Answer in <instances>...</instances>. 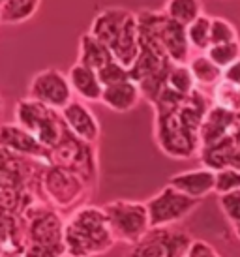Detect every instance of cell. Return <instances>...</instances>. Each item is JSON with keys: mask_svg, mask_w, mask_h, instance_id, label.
<instances>
[{"mask_svg": "<svg viewBox=\"0 0 240 257\" xmlns=\"http://www.w3.org/2000/svg\"><path fill=\"white\" fill-rule=\"evenodd\" d=\"M42 0H0V23L23 25L30 21L40 10Z\"/></svg>", "mask_w": 240, "mask_h": 257, "instance_id": "obj_20", "label": "cell"}, {"mask_svg": "<svg viewBox=\"0 0 240 257\" xmlns=\"http://www.w3.org/2000/svg\"><path fill=\"white\" fill-rule=\"evenodd\" d=\"M188 257H221L218 251L212 248L210 244H206L205 240H193Z\"/></svg>", "mask_w": 240, "mask_h": 257, "instance_id": "obj_30", "label": "cell"}, {"mask_svg": "<svg viewBox=\"0 0 240 257\" xmlns=\"http://www.w3.org/2000/svg\"><path fill=\"white\" fill-rule=\"evenodd\" d=\"M223 79L234 85H240V60H236L234 64H231L227 70H223Z\"/></svg>", "mask_w": 240, "mask_h": 257, "instance_id": "obj_31", "label": "cell"}, {"mask_svg": "<svg viewBox=\"0 0 240 257\" xmlns=\"http://www.w3.org/2000/svg\"><path fill=\"white\" fill-rule=\"evenodd\" d=\"M116 242L134 246L152 229L145 201L114 199L103 205Z\"/></svg>", "mask_w": 240, "mask_h": 257, "instance_id": "obj_7", "label": "cell"}, {"mask_svg": "<svg viewBox=\"0 0 240 257\" xmlns=\"http://www.w3.org/2000/svg\"><path fill=\"white\" fill-rule=\"evenodd\" d=\"M193 238L188 231L171 227H152L134 246H130L126 257H188Z\"/></svg>", "mask_w": 240, "mask_h": 257, "instance_id": "obj_9", "label": "cell"}, {"mask_svg": "<svg viewBox=\"0 0 240 257\" xmlns=\"http://www.w3.org/2000/svg\"><path fill=\"white\" fill-rule=\"evenodd\" d=\"M73 88L68 79V73H62L57 68H47L38 72L30 79L29 96L30 100H36L51 109L62 111L66 105H70L73 98Z\"/></svg>", "mask_w": 240, "mask_h": 257, "instance_id": "obj_11", "label": "cell"}, {"mask_svg": "<svg viewBox=\"0 0 240 257\" xmlns=\"http://www.w3.org/2000/svg\"><path fill=\"white\" fill-rule=\"evenodd\" d=\"M233 137H234V141L240 145V116H238V122H236V126H234V130H233Z\"/></svg>", "mask_w": 240, "mask_h": 257, "instance_id": "obj_33", "label": "cell"}, {"mask_svg": "<svg viewBox=\"0 0 240 257\" xmlns=\"http://www.w3.org/2000/svg\"><path fill=\"white\" fill-rule=\"evenodd\" d=\"M0 149L10 150L17 156L32 158L43 164H51V150L43 147L30 132L21 128L17 122H6L0 130Z\"/></svg>", "mask_w": 240, "mask_h": 257, "instance_id": "obj_12", "label": "cell"}, {"mask_svg": "<svg viewBox=\"0 0 240 257\" xmlns=\"http://www.w3.org/2000/svg\"><path fill=\"white\" fill-rule=\"evenodd\" d=\"M167 184L177 188L178 192L186 193L188 197L193 199H203L210 193H216V171L208 169L205 165H201L197 169H190V171L175 173Z\"/></svg>", "mask_w": 240, "mask_h": 257, "instance_id": "obj_14", "label": "cell"}, {"mask_svg": "<svg viewBox=\"0 0 240 257\" xmlns=\"http://www.w3.org/2000/svg\"><path fill=\"white\" fill-rule=\"evenodd\" d=\"M66 126L75 137H79L81 141L90 145H96L101 136V128H99V120L96 118V114L92 113V109L86 105L85 101L73 100L70 105L60 111Z\"/></svg>", "mask_w": 240, "mask_h": 257, "instance_id": "obj_13", "label": "cell"}, {"mask_svg": "<svg viewBox=\"0 0 240 257\" xmlns=\"http://www.w3.org/2000/svg\"><path fill=\"white\" fill-rule=\"evenodd\" d=\"M154 139L158 149L173 160L199 156V130L184 118L178 105H154Z\"/></svg>", "mask_w": 240, "mask_h": 257, "instance_id": "obj_3", "label": "cell"}, {"mask_svg": "<svg viewBox=\"0 0 240 257\" xmlns=\"http://www.w3.org/2000/svg\"><path fill=\"white\" fill-rule=\"evenodd\" d=\"M14 114L15 122L27 132H30L49 150L55 149L68 134V126H66L60 111L47 107L30 98H23L17 101Z\"/></svg>", "mask_w": 240, "mask_h": 257, "instance_id": "obj_6", "label": "cell"}, {"mask_svg": "<svg viewBox=\"0 0 240 257\" xmlns=\"http://www.w3.org/2000/svg\"><path fill=\"white\" fill-rule=\"evenodd\" d=\"M145 203L149 208L152 227H171L186 220L199 207L201 201L188 197L186 193L167 184Z\"/></svg>", "mask_w": 240, "mask_h": 257, "instance_id": "obj_10", "label": "cell"}, {"mask_svg": "<svg viewBox=\"0 0 240 257\" xmlns=\"http://www.w3.org/2000/svg\"><path fill=\"white\" fill-rule=\"evenodd\" d=\"M90 34L103 42L128 70L135 64L141 53V25L139 15L126 8H105L101 10L90 25Z\"/></svg>", "mask_w": 240, "mask_h": 257, "instance_id": "obj_2", "label": "cell"}, {"mask_svg": "<svg viewBox=\"0 0 240 257\" xmlns=\"http://www.w3.org/2000/svg\"><path fill=\"white\" fill-rule=\"evenodd\" d=\"M98 77H99V81H101L103 88H107V86L122 83V81H126V79H132V75H130V70H128L126 66L120 64L118 60H111L109 64H105L99 70Z\"/></svg>", "mask_w": 240, "mask_h": 257, "instance_id": "obj_27", "label": "cell"}, {"mask_svg": "<svg viewBox=\"0 0 240 257\" xmlns=\"http://www.w3.org/2000/svg\"><path fill=\"white\" fill-rule=\"evenodd\" d=\"M90 195V186L79 175L58 165H45L40 177V199L55 210H77Z\"/></svg>", "mask_w": 240, "mask_h": 257, "instance_id": "obj_5", "label": "cell"}, {"mask_svg": "<svg viewBox=\"0 0 240 257\" xmlns=\"http://www.w3.org/2000/svg\"><path fill=\"white\" fill-rule=\"evenodd\" d=\"M236 122H238V114L229 113L225 109H221L212 103V107L208 109L205 120L201 124V132H199L201 149L210 147V145H216V143H219L221 139L229 137L233 134Z\"/></svg>", "mask_w": 240, "mask_h": 257, "instance_id": "obj_15", "label": "cell"}, {"mask_svg": "<svg viewBox=\"0 0 240 257\" xmlns=\"http://www.w3.org/2000/svg\"><path fill=\"white\" fill-rule=\"evenodd\" d=\"M51 165H58L79 175L90 188L98 184V150L96 145L85 143L68 130L60 143L51 150Z\"/></svg>", "mask_w": 240, "mask_h": 257, "instance_id": "obj_8", "label": "cell"}, {"mask_svg": "<svg viewBox=\"0 0 240 257\" xmlns=\"http://www.w3.org/2000/svg\"><path fill=\"white\" fill-rule=\"evenodd\" d=\"M210 96L214 105L240 116V85H234L223 79L212 88Z\"/></svg>", "mask_w": 240, "mask_h": 257, "instance_id": "obj_22", "label": "cell"}, {"mask_svg": "<svg viewBox=\"0 0 240 257\" xmlns=\"http://www.w3.org/2000/svg\"><path fill=\"white\" fill-rule=\"evenodd\" d=\"M162 12L182 27H190L195 19L205 14L201 0H167Z\"/></svg>", "mask_w": 240, "mask_h": 257, "instance_id": "obj_21", "label": "cell"}, {"mask_svg": "<svg viewBox=\"0 0 240 257\" xmlns=\"http://www.w3.org/2000/svg\"><path fill=\"white\" fill-rule=\"evenodd\" d=\"M141 100H143L141 86L137 85L134 79H126L122 83L107 86L105 90H103L101 103L107 109L114 111V113H130V111H134L139 105Z\"/></svg>", "mask_w": 240, "mask_h": 257, "instance_id": "obj_17", "label": "cell"}, {"mask_svg": "<svg viewBox=\"0 0 240 257\" xmlns=\"http://www.w3.org/2000/svg\"><path fill=\"white\" fill-rule=\"evenodd\" d=\"M188 66H190L191 73H193V77H195L197 86L203 88V90H206V88L212 90L219 81H223V70H221L218 64H214L206 53L193 55L191 60L188 62Z\"/></svg>", "mask_w": 240, "mask_h": 257, "instance_id": "obj_19", "label": "cell"}, {"mask_svg": "<svg viewBox=\"0 0 240 257\" xmlns=\"http://www.w3.org/2000/svg\"><path fill=\"white\" fill-rule=\"evenodd\" d=\"M206 55L221 70H227L231 64L240 60V40L231 43H221V45H212L210 49L206 51Z\"/></svg>", "mask_w": 240, "mask_h": 257, "instance_id": "obj_25", "label": "cell"}, {"mask_svg": "<svg viewBox=\"0 0 240 257\" xmlns=\"http://www.w3.org/2000/svg\"><path fill=\"white\" fill-rule=\"evenodd\" d=\"M111 60H114V57L105 43L99 42L98 38L94 36V34H90V32H85L81 36V40H79V57H77L79 64L86 66V68H90L94 72H99Z\"/></svg>", "mask_w": 240, "mask_h": 257, "instance_id": "obj_18", "label": "cell"}, {"mask_svg": "<svg viewBox=\"0 0 240 257\" xmlns=\"http://www.w3.org/2000/svg\"><path fill=\"white\" fill-rule=\"evenodd\" d=\"M240 192V171L238 169H221L216 171V193L227 195V193Z\"/></svg>", "mask_w": 240, "mask_h": 257, "instance_id": "obj_28", "label": "cell"}, {"mask_svg": "<svg viewBox=\"0 0 240 257\" xmlns=\"http://www.w3.org/2000/svg\"><path fill=\"white\" fill-rule=\"evenodd\" d=\"M188 32V42H190L191 49L197 53H206L210 49V32H212V17L203 14L199 19L191 23L190 27H186Z\"/></svg>", "mask_w": 240, "mask_h": 257, "instance_id": "obj_23", "label": "cell"}, {"mask_svg": "<svg viewBox=\"0 0 240 257\" xmlns=\"http://www.w3.org/2000/svg\"><path fill=\"white\" fill-rule=\"evenodd\" d=\"M167 86L177 94L184 96V98L191 96L199 88L188 64H175L171 68L169 77H167Z\"/></svg>", "mask_w": 240, "mask_h": 257, "instance_id": "obj_24", "label": "cell"}, {"mask_svg": "<svg viewBox=\"0 0 240 257\" xmlns=\"http://www.w3.org/2000/svg\"><path fill=\"white\" fill-rule=\"evenodd\" d=\"M227 167H231V169H238L240 171V145L238 143H236V147L231 150V154H229V158H227Z\"/></svg>", "mask_w": 240, "mask_h": 257, "instance_id": "obj_32", "label": "cell"}, {"mask_svg": "<svg viewBox=\"0 0 240 257\" xmlns=\"http://www.w3.org/2000/svg\"><path fill=\"white\" fill-rule=\"evenodd\" d=\"M64 242L68 257H99L118 244L103 207L96 205H83L68 216Z\"/></svg>", "mask_w": 240, "mask_h": 257, "instance_id": "obj_1", "label": "cell"}, {"mask_svg": "<svg viewBox=\"0 0 240 257\" xmlns=\"http://www.w3.org/2000/svg\"><path fill=\"white\" fill-rule=\"evenodd\" d=\"M219 208L229 220L231 227L234 223L240 221V192L227 193V195H219Z\"/></svg>", "mask_w": 240, "mask_h": 257, "instance_id": "obj_29", "label": "cell"}, {"mask_svg": "<svg viewBox=\"0 0 240 257\" xmlns=\"http://www.w3.org/2000/svg\"><path fill=\"white\" fill-rule=\"evenodd\" d=\"M141 45H147L162 57L171 58L175 64H188L191 60V45L186 27L169 19L163 12L143 10L139 12Z\"/></svg>", "mask_w": 240, "mask_h": 257, "instance_id": "obj_4", "label": "cell"}, {"mask_svg": "<svg viewBox=\"0 0 240 257\" xmlns=\"http://www.w3.org/2000/svg\"><path fill=\"white\" fill-rule=\"evenodd\" d=\"M233 231H234V235H236V238L240 240V221L233 225Z\"/></svg>", "mask_w": 240, "mask_h": 257, "instance_id": "obj_34", "label": "cell"}, {"mask_svg": "<svg viewBox=\"0 0 240 257\" xmlns=\"http://www.w3.org/2000/svg\"><path fill=\"white\" fill-rule=\"evenodd\" d=\"M68 79H70L71 88H73V94L77 96V100L85 101V103H98V101L101 103L105 88L99 81L98 72L75 62L68 72Z\"/></svg>", "mask_w": 240, "mask_h": 257, "instance_id": "obj_16", "label": "cell"}, {"mask_svg": "<svg viewBox=\"0 0 240 257\" xmlns=\"http://www.w3.org/2000/svg\"><path fill=\"white\" fill-rule=\"evenodd\" d=\"M210 42H212V45L238 42V32H236V29H234V25L231 21H227L223 17H212Z\"/></svg>", "mask_w": 240, "mask_h": 257, "instance_id": "obj_26", "label": "cell"}]
</instances>
